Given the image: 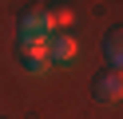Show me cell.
<instances>
[{"instance_id": "obj_6", "label": "cell", "mask_w": 123, "mask_h": 119, "mask_svg": "<svg viewBox=\"0 0 123 119\" xmlns=\"http://www.w3.org/2000/svg\"><path fill=\"white\" fill-rule=\"evenodd\" d=\"M20 63H24L28 71H36V75L48 71V56H44V48H40V52H20Z\"/></svg>"}, {"instance_id": "obj_3", "label": "cell", "mask_w": 123, "mask_h": 119, "mask_svg": "<svg viewBox=\"0 0 123 119\" xmlns=\"http://www.w3.org/2000/svg\"><path fill=\"white\" fill-rule=\"evenodd\" d=\"M91 95H95L99 103H119V95H123V75L119 71H95V79H91Z\"/></svg>"}, {"instance_id": "obj_2", "label": "cell", "mask_w": 123, "mask_h": 119, "mask_svg": "<svg viewBox=\"0 0 123 119\" xmlns=\"http://www.w3.org/2000/svg\"><path fill=\"white\" fill-rule=\"evenodd\" d=\"M75 52H80V44H75L72 32H52V36L44 40V56H48V63H72Z\"/></svg>"}, {"instance_id": "obj_5", "label": "cell", "mask_w": 123, "mask_h": 119, "mask_svg": "<svg viewBox=\"0 0 123 119\" xmlns=\"http://www.w3.org/2000/svg\"><path fill=\"white\" fill-rule=\"evenodd\" d=\"M44 16H48V28H64V24H72V8H64V4L44 8Z\"/></svg>"}, {"instance_id": "obj_1", "label": "cell", "mask_w": 123, "mask_h": 119, "mask_svg": "<svg viewBox=\"0 0 123 119\" xmlns=\"http://www.w3.org/2000/svg\"><path fill=\"white\" fill-rule=\"evenodd\" d=\"M52 36L44 8H24L20 12V52H40L44 40Z\"/></svg>"}, {"instance_id": "obj_4", "label": "cell", "mask_w": 123, "mask_h": 119, "mask_svg": "<svg viewBox=\"0 0 123 119\" xmlns=\"http://www.w3.org/2000/svg\"><path fill=\"white\" fill-rule=\"evenodd\" d=\"M123 28L115 24V28H107V36H103V52H107V60H111V71H119V63H123Z\"/></svg>"}]
</instances>
